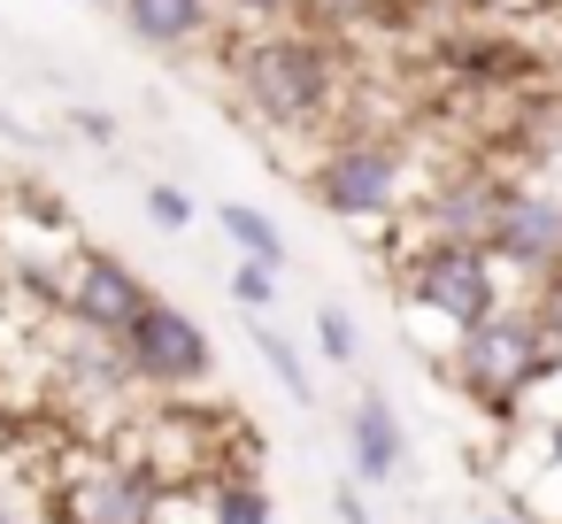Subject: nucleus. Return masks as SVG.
Here are the masks:
<instances>
[{
  "mask_svg": "<svg viewBox=\"0 0 562 524\" xmlns=\"http://www.w3.org/2000/svg\"><path fill=\"white\" fill-rule=\"evenodd\" d=\"M408 147L401 140H385V132H347V140H331L324 155H316V170H308V193L331 209V216H347V224H378V216H393L401 201H408Z\"/></svg>",
  "mask_w": 562,
  "mask_h": 524,
  "instance_id": "obj_3",
  "label": "nucleus"
},
{
  "mask_svg": "<svg viewBox=\"0 0 562 524\" xmlns=\"http://www.w3.org/2000/svg\"><path fill=\"white\" fill-rule=\"evenodd\" d=\"M78 132H86V140H116V124H109L101 109H78Z\"/></svg>",
  "mask_w": 562,
  "mask_h": 524,
  "instance_id": "obj_23",
  "label": "nucleus"
},
{
  "mask_svg": "<svg viewBox=\"0 0 562 524\" xmlns=\"http://www.w3.org/2000/svg\"><path fill=\"white\" fill-rule=\"evenodd\" d=\"M447 370H454V386H462L485 416H508V409H516L539 378H554V363H547V347H539L531 309H493L485 324L454 332Z\"/></svg>",
  "mask_w": 562,
  "mask_h": 524,
  "instance_id": "obj_2",
  "label": "nucleus"
},
{
  "mask_svg": "<svg viewBox=\"0 0 562 524\" xmlns=\"http://www.w3.org/2000/svg\"><path fill=\"white\" fill-rule=\"evenodd\" d=\"M155 501H162V478L139 455H116L78 470L55 493V524H155Z\"/></svg>",
  "mask_w": 562,
  "mask_h": 524,
  "instance_id": "obj_8",
  "label": "nucleus"
},
{
  "mask_svg": "<svg viewBox=\"0 0 562 524\" xmlns=\"http://www.w3.org/2000/svg\"><path fill=\"white\" fill-rule=\"evenodd\" d=\"M232 301H239L247 316H262V309L278 301V270H270V263H247V255H239V270H232Z\"/></svg>",
  "mask_w": 562,
  "mask_h": 524,
  "instance_id": "obj_20",
  "label": "nucleus"
},
{
  "mask_svg": "<svg viewBox=\"0 0 562 524\" xmlns=\"http://www.w3.org/2000/svg\"><path fill=\"white\" fill-rule=\"evenodd\" d=\"M147 216H155L162 232H186V224H193V201H186L178 186H147Z\"/></svg>",
  "mask_w": 562,
  "mask_h": 524,
  "instance_id": "obj_21",
  "label": "nucleus"
},
{
  "mask_svg": "<svg viewBox=\"0 0 562 524\" xmlns=\"http://www.w3.org/2000/svg\"><path fill=\"white\" fill-rule=\"evenodd\" d=\"M247 347L262 355V370L293 393V401H316V378H308V363H301V347L278 332V324H262V316H247Z\"/></svg>",
  "mask_w": 562,
  "mask_h": 524,
  "instance_id": "obj_14",
  "label": "nucleus"
},
{
  "mask_svg": "<svg viewBox=\"0 0 562 524\" xmlns=\"http://www.w3.org/2000/svg\"><path fill=\"white\" fill-rule=\"evenodd\" d=\"M0 524H55V501H47V486L16 478V470H0Z\"/></svg>",
  "mask_w": 562,
  "mask_h": 524,
  "instance_id": "obj_16",
  "label": "nucleus"
},
{
  "mask_svg": "<svg viewBox=\"0 0 562 524\" xmlns=\"http://www.w3.org/2000/svg\"><path fill=\"white\" fill-rule=\"evenodd\" d=\"M93 9H116V0H93Z\"/></svg>",
  "mask_w": 562,
  "mask_h": 524,
  "instance_id": "obj_25",
  "label": "nucleus"
},
{
  "mask_svg": "<svg viewBox=\"0 0 562 524\" xmlns=\"http://www.w3.org/2000/svg\"><path fill=\"white\" fill-rule=\"evenodd\" d=\"M147 278L124 263V255H109V247H78V255H63V270H47V301L78 324V332H101V339H116L139 309H147Z\"/></svg>",
  "mask_w": 562,
  "mask_h": 524,
  "instance_id": "obj_6",
  "label": "nucleus"
},
{
  "mask_svg": "<svg viewBox=\"0 0 562 524\" xmlns=\"http://www.w3.org/2000/svg\"><path fill=\"white\" fill-rule=\"evenodd\" d=\"M524 309H531V324H539V347H547V363L562 370V278H547V286H539Z\"/></svg>",
  "mask_w": 562,
  "mask_h": 524,
  "instance_id": "obj_19",
  "label": "nucleus"
},
{
  "mask_svg": "<svg viewBox=\"0 0 562 524\" xmlns=\"http://www.w3.org/2000/svg\"><path fill=\"white\" fill-rule=\"evenodd\" d=\"M209 524H278V509L255 478L232 470V478H209Z\"/></svg>",
  "mask_w": 562,
  "mask_h": 524,
  "instance_id": "obj_15",
  "label": "nucleus"
},
{
  "mask_svg": "<svg viewBox=\"0 0 562 524\" xmlns=\"http://www.w3.org/2000/svg\"><path fill=\"white\" fill-rule=\"evenodd\" d=\"M547 455H554V470H562V416L547 424Z\"/></svg>",
  "mask_w": 562,
  "mask_h": 524,
  "instance_id": "obj_24",
  "label": "nucleus"
},
{
  "mask_svg": "<svg viewBox=\"0 0 562 524\" xmlns=\"http://www.w3.org/2000/svg\"><path fill=\"white\" fill-rule=\"evenodd\" d=\"M331 509H339V524H370V509H362V486H331Z\"/></svg>",
  "mask_w": 562,
  "mask_h": 524,
  "instance_id": "obj_22",
  "label": "nucleus"
},
{
  "mask_svg": "<svg viewBox=\"0 0 562 524\" xmlns=\"http://www.w3.org/2000/svg\"><path fill=\"white\" fill-rule=\"evenodd\" d=\"M116 16L147 55H193V47H209L224 32L209 0H116Z\"/></svg>",
  "mask_w": 562,
  "mask_h": 524,
  "instance_id": "obj_9",
  "label": "nucleus"
},
{
  "mask_svg": "<svg viewBox=\"0 0 562 524\" xmlns=\"http://www.w3.org/2000/svg\"><path fill=\"white\" fill-rule=\"evenodd\" d=\"M316 347H324V363H355L362 355V332H355V316L339 301H316Z\"/></svg>",
  "mask_w": 562,
  "mask_h": 524,
  "instance_id": "obj_18",
  "label": "nucleus"
},
{
  "mask_svg": "<svg viewBox=\"0 0 562 524\" xmlns=\"http://www.w3.org/2000/svg\"><path fill=\"white\" fill-rule=\"evenodd\" d=\"M116 355L132 370V386H155V393H186V386H209L216 370V347H209V324L186 316L178 301L147 293V309L116 332Z\"/></svg>",
  "mask_w": 562,
  "mask_h": 524,
  "instance_id": "obj_5",
  "label": "nucleus"
},
{
  "mask_svg": "<svg viewBox=\"0 0 562 524\" xmlns=\"http://www.w3.org/2000/svg\"><path fill=\"white\" fill-rule=\"evenodd\" d=\"M501 186H508V170H462V178H447V186L424 201V239H470V247H477V232H485Z\"/></svg>",
  "mask_w": 562,
  "mask_h": 524,
  "instance_id": "obj_11",
  "label": "nucleus"
},
{
  "mask_svg": "<svg viewBox=\"0 0 562 524\" xmlns=\"http://www.w3.org/2000/svg\"><path fill=\"white\" fill-rule=\"evenodd\" d=\"M401 301L424 309V316H439L447 332H470V324H485L501 309V270L470 239H424L401 263Z\"/></svg>",
  "mask_w": 562,
  "mask_h": 524,
  "instance_id": "obj_4",
  "label": "nucleus"
},
{
  "mask_svg": "<svg viewBox=\"0 0 562 524\" xmlns=\"http://www.w3.org/2000/svg\"><path fill=\"white\" fill-rule=\"evenodd\" d=\"M477 247L493 255V270H516L531 286L562 278V193L508 178L501 201H493V216H485V232H477Z\"/></svg>",
  "mask_w": 562,
  "mask_h": 524,
  "instance_id": "obj_7",
  "label": "nucleus"
},
{
  "mask_svg": "<svg viewBox=\"0 0 562 524\" xmlns=\"http://www.w3.org/2000/svg\"><path fill=\"white\" fill-rule=\"evenodd\" d=\"M209 9H216V24H232V32H262V24H293L301 0H209Z\"/></svg>",
  "mask_w": 562,
  "mask_h": 524,
  "instance_id": "obj_17",
  "label": "nucleus"
},
{
  "mask_svg": "<svg viewBox=\"0 0 562 524\" xmlns=\"http://www.w3.org/2000/svg\"><path fill=\"white\" fill-rule=\"evenodd\" d=\"M224 70H232L239 109L262 132H316L339 109V55L316 32H293V24L239 32L224 47Z\"/></svg>",
  "mask_w": 562,
  "mask_h": 524,
  "instance_id": "obj_1",
  "label": "nucleus"
},
{
  "mask_svg": "<svg viewBox=\"0 0 562 524\" xmlns=\"http://www.w3.org/2000/svg\"><path fill=\"white\" fill-rule=\"evenodd\" d=\"M347 447H355V486H393V478H401L408 432H401V409H393L378 386L347 409Z\"/></svg>",
  "mask_w": 562,
  "mask_h": 524,
  "instance_id": "obj_10",
  "label": "nucleus"
},
{
  "mask_svg": "<svg viewBox=\"0 0 562 524\" xmlns=\"http://www.w3.org/2000/svg\"><path fill=\"white\" fill-rule=\"evenodd\" d=\"M216 224H224V239L247 255V263H270V270H285V232L255 209V201H224L216 209Z\"/></svg>",
  "mask_w": 562,
  "mask_h": 524,
  "instance_id": "obj_13",
  "label": "nucleus"
},
{
  "mask_svg": "<svg viewBox=\"0 0 562 524\" xmlns=\"http://www.w3.org/2000/svg\"><path fill=\"white\" fill-rule=\"evenodd\" d=\"M439 63L454 70V78H485V86H508V78H531L539 63L516 47V40H501V32H439Z\"/></svg>",
  "mask_w": 562,
  "mask_h": 524,
  "instance_id": "obj_12",
  "label": "nucleus"
}]
</instances>
